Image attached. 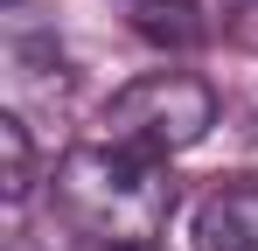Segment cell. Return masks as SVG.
<instances>
[{"label":"cell","mask_w":258,"mask_h":251,"mask_svg":"<svg viewBox=\"0 0 258 251\" xmlns=\"http://www.w3.org/2000/svg\"><path fill=\"white\" fill-rule=\"evenodd\" d=\"M216 126V91L196 70H147L105 105V140L140 161H174L203 147Z\"/></svg>","instance_id":"2"},{"label":"cell","mask_w":258,"mask_h":251,"mask_svg":"<svg viewBox=\"0 0 258 251\" xmlns=\"http://www.w3.org/2000/svg\"><path fill=\"white\" fill-rule=\"evenodd\" d=\"M49 203L98 251H154L174 216V181L168 161H140L112 140H91L49 167Z\"/></svg>","instance_id":"1"},{"label":"cell","mask_w":258,"mask_h":251,"mask_svg":"<svg viewBox=\"0 0 258 251\" xmlns=\"http://www.w3.org/2000/svg\"><path fill=\"white\" fill-rule=\"evenodd\" d=\"M35 181H42V167H35V133H28V112H0V196L7 209H28L35 196Z\"/></svg>","instance_id":"4"},{"label":"cell","mask_w":258,"mask_h":251,"mask_svg":"<svg viewBox=\"0 0 258 251\" xmlns=\"http://www.w3.org/2000/svg\"><path fill=\"white\" fill-rule=\"evenodd\" d=\"M133 28L161 49H196L203 42V21H196L188 0H133Z\"/></svg>","instance_id":"5"},{"label":"cell","mask_w":258,"mask_h":251,"mask_svg":"<svg viewBox=\"0 0 258 251\" xmlns=\"http://www.w3.org/2000/svg\"><path fill=\"white\" fill-rule=\"evenodd\" d=\"M196 251H258V181H223L196 203Z\"/></svg>","instance_id":"3"}]
</instances>
